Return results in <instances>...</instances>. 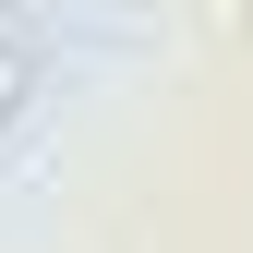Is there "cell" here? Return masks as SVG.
Here are the masks:
<instances>
[{"label": "cell", "mask_w": 253, "mask_h": 253, "mask_svg": "<svg viewBox=\"0 0 253 253\" xmlns=\"http://www.w3.org/2000/svg\"><path fill=\"white\" fill-rule=\"evenodd\" d=\"M24 97H37V48H24V37H0V133L24 121Z\"/></svg>", "instance_id": "obj_1"}, {"label": "cell", "mask_w": 253, "mask_h": 253, "mask_svg": "<svg viewBox=\"0 0 253 253\" xmlns=\"http://www.w3.org/2000/svg\"><path fill=\"white\" fill-rule=\"evenodd\" d=\"M109 12H145V0H109Z\"/></svg>", "instance_id": "obj_2"}, {"label": "cell", "mask_w": 253, "mask_h": 253, "mask_svg": "<svg viewBox=\"0 0 253 253\" xmlns=\"http://www.w3.org/2000/svg\"><path fill=\"white\" fill-rule=\"evenodd\" d=\"M0 12H12V0H0Z\"/></svg>", "instance_id": "obj_3"}]
</instances>
